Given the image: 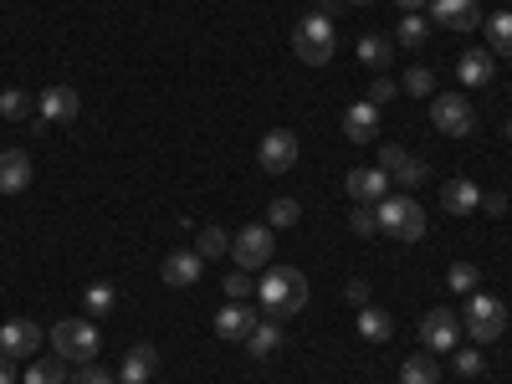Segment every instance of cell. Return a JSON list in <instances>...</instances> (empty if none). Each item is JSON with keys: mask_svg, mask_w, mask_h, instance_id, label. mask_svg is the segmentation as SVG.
Segmentation results:
<instances>
[{"mask_svg": "<svg viewBox=\"0 0 512 384\" xmlns=\"http://www.w3.org/2000/svg\"><path fill=\"white\" fill-rule=\"evenodd\" d=\"M256 297H262V313L282 323V318L308 308V277L297 272V267H272L262 277V287H256Z\"/></svg>", "mask_w": 512, "mask_h": 384, "instance_id": "1", "label": "cell"}, {"mask_svg": "<svg viewBox=\"0 0 512 384\" xmlns=\"http://www.w3.org/2000/svg\"><path fill=\"white\" fill-rule=\"evenodd\" d=\"M52 349H57V359L93 364V359H98V349H103V333H98V323H93V318H62V323L52 328Z\"/></svg>", "mask_w": 512, "mask_h": 384, "instance_id": "2", "label": "cell"}, {"mask_svg": "<svg viewBox=\"0 0 512 384\" xmlns=\"http://www.w3.org/2000/svg\"><path fill=\"white\" fill-rule=\"evenodd\" d=\"M333 41H338L333 21L308 11L303 21H297V31H292V52H297V62H308V67H328L333 62Z\"/></svg>", "mask_w": 512, "mask_h": 384, "instance_id": "3", "label": "cell"}, {"mask_svg": "<svg viewBox=\"0 0 512 384\" xmlns=\"http://www.w3.org/2000/svg\"><path fill=\"white\" fill-rule=\"evenodd\" d=\"M379 231H390L395 241H420L425 236V210L410 195H390L379 200Z\"/></svg>", "mask_w": 512, "mask_h": 384, "instance_id": "4", "label": "cell"}, {"mask_svg": "<svg viewBox=\"0 0 512 384\" xmlns=\"http://www.w3.org/2000/svg\"><path fill=\"white\" fill-rule=\"evenodd\" d=\"M461 328L472 333L477 344H492V338H502V328H507L502 297H492V292H472V303H466V313H461Z\"/></svg>", "mask_w": 512, "mask_h": 384, "instance_id": "5", "label": "cell"}, {"mask_svg": "<svg viewBox=\"0 0 512 384\" xmlns=\"http://www.w3.org/2000/svg\"><path fill=\"white\" fill-rule=\"evenodd\" d=\"M272 251H277L272 226H246V231L231 236V256H236V267H246V272H262L272 262Z\"/></svg>", "mask_w": 512, "mask_h": 384, "instance_id": "6", "label": "cell"}, {"mask_svg": "<svg viewBox=\"0 0 512 384\" xmlns=\"http://www.w3.org/2000/svg\"><path fill=\"white\" fill-rule=\"evenodd\" d=\"M431 123L441 128L446 139H466V134L477 128V108L466 103L461 93H441V98L431 103Z\"/></svg>", "mask_w": 512, "mask_h": 384, "instance_id": "7", "label": "cell"}, {"mask_svg": "<svg viewBox=\"0 0 512 384\" xmlns=\"http://www.w3.org/2000/svg\"><path fill=\"white\" fill-rule=\"evenodd\" d=\"M420 344L431 349V354H451V349L461 344V313L431 308V313L420 318Z\"/></svg>", "mask_w": 512, "mask_h": 384, "instance_id": "8", "label": "cell"}, {"mask_svg": "<svg viewBox=\"0 0 512 384\" xmlns=\"http://www.w3.org/2000/svg\"><path fill=\"white\" fill-rule=\"evenodd\" d=\"M297 154H303V149H297L292 128H272V134L262 139V149H256V159H262L267 175H287V169L297 164Z\"/></svg>", "mask_w": 512, "mask_h": 384, "instance_id": "9", "label": "cell"}, {"mask_svg": "<svg viewBox=\"0 0 512 384\" xmlns=\"http://www.w3.org/2000/svg\"><path fill=\"white\" fill-rule=\"evenodd\" d=\"M41 349V328L31 318H11V323H0V354H11V359H31Z\"/></svg>", "mask_w": 512, "mask_h": 384, "instance_id": "10", "label": "cell"}, {"mask_svg": "<svg viewBox=\"0 0 512 384\" xmlns=\"http://www.w3.org/2000/svg\"><path fill=\"white\" fill-rule=\"evenodd\" d=\"M431 16L446 26V31H477L487 16L477 0H431Z\"/></svg>", "mask_w": 512, "mask_h": 384, "instance_id": "11", "label": "cell"}, {"mask_svg": "<svg viewBox=\"0 0 512 384\" xmlns=\"http://www.w3.org/2000/svg\"><path fill=\"white\" fill-rule=\"evenodd\" d=\"M390 175H384L379 164H369V169H349V180H344V190L354 195V205H374L379 195H390Z\"/></svg>", "mask_w": 512, "mask_h": 384, "instance_id": "12", "label": "cell"}, {"mask_svg": "<svg viewBox=\"0 0 512 384\" xmlns=\"http://www.w3.org/2000/svg\"><path fill=\"white\" fill-rule=\"evenodd\" d=\"M159 272H164L169 287H195L200 272H205V256H200V251H169Z\"/></svg>", "mask_w": 512, "mask_h": 384, "instance_id": "13", "label": "cell"}, {"mask_svg": "<svg viewBox=\"0 0 512 384\" xmlns=\"http://www.w3.org/2000/svg\"><path fill=\"white\" fill-rule=\"evenodd\" d=\"M256 323H262V318H256L251 303H226V308L216 313V333L231 338V344H246V333H251Z\"/></svg>", "mask_w": 512, "mask_h": 384, "instance_id": "14", "label": "cell"}, {"mask_svg": "<svg viewBox=\"0 0 512 384\" xmlns=\"http://www.w3.org/2000/svg\"><path fill=\"white\" fill-rule=\"evenodd\" d=\"M36 113L47 118V123H72L82 113V98H77V88H47V93H41V103H36Z\"/></svg>", "mask_w": 512, "mask_h": 384, "instance_id": "15", "label": "cell"}, {"mask_svg": "<svg viewBox=\"0 0 512 384\" xmlns=\"http://www.w3.org/2000/svg\"><path fill=\"white\" fill-rule=\"evenodd\" d=\"M31 185V154L26 149H6L0 154V195H21Z\"/></svg>", "mask_w": 512, "mask_h": 384, "instance_id": "16", "label": "cell"}, {"mask_svg": "<svg viewBox=\"0 0 512 384\" xmlns=\"http://www.w3.org/2000/svg\"><path fill=\"white\" fill-rule=\"evenodd\" d=\"M374 134H379V108L364 98V103H354L344 113V139L349 144H374Z\"/></svg>", "mask_w": 512, "mask_h": 384, "instance_id": "17", "label": "cell"}, {"mask_svg": "<svg viewBox=\"0 0 512 384\" xmlns=\"http://www.w3.org/2000/svg\"><path fill=\"white\" fill-rule=\"evenodd\" d=\"M492 67H497V57H492V52H461V57H456V77H461V88H487V82H492Z\"/></svg>", "mask_w": 512, "mask_h": 384, "instance_id": "18", "label": "cell"}, {"mask_svg": "<svg viewBox=\"0 0 512 384\" xmlns=\"http://www.w3.org/2000/svg\"><path fill=\"white\" fill-rule=\"evenodd\" d=\"M159 369V354H154V344H134L123 354V369H118V379L123 384H149V374Z\"/></svg>", "mask_w": 512, "mask_h": 384, "instance_id": "19", "label": "cell"}, {"mask_svg": "<svg viewBox=\"0 0 512 384\" xmlns=\"http://www.w3.org/2000/svg\"><path fill=\"white\" fill-rule=\"evenodd\" d=\"M277 349H282V323L277 318H262V323L246 333V354L251 359H272Z\"/></svg>", "mask_w": 512, "mask_h": 384, "instance_id": "20", "label": "cell"}, {"mask_svg": "<svg viewBox=\"0 0 512 384\" xmlns=\"http://www.w3.org/2000/svg\"><path fill=\"white\" fill-rule=\"evenodd\" d=\"M390 57H395V41L390 36H379V31H364L359 36V62L369 72H384V67H390Z\"/></svg>", "mask_w": 512, "mask_h": 384, "instance_id": "21", "label": "cell"}, {"mask_svg": "<svg viewBox=\"0 0 512 384\" xmlns=\"http://www.w3.org/2000/svg\"><path fill=\"white\" fill-rule=\"evenodd\" d=\"M482 31H487V52H492V57H512V11L487 16Z\"/></svg>", "mask_w": 512, "mask_h": 384, "instance_id": "22", "label": "cell"}, {"mask_svg": "<svg viewBox=\"0 0 512 384\" xmlns=\"http://www.w3.org/2000/svg\"><path fill=\"white\" fill-rule=\"evenodd\" d=\"M441 205L451 210V216H466V210L482 205V190H477L472 180H451V185L441 190Z\"/></svg>", "mask_w": 512, "mask_h": 384, "instance_id": "23", "label": "cell"}, {"mask_svg": "<svg viewBox=\"0 0 512 384\" xmlns=\"http://www.w3.org/2000/svg\"><path fill=\"white\" fill-rule=\"evenodd\" d=\"M359 333L369 338V344H384V338L395 333V323H390V313H384V308H359Z\"/></svg>", "mask_w": 512, "mask_h": 384, "instance_id": "24", "label": "cell"}, {"mask_svg": "<svg viewBox=\"0 0 512 384\" xmlns=\"http://www.w3.org/2000/svg\"><path fill=\"white\" fill-rule=\"evenodd\" d=\"M425 175H431V164H425V159H415V154H405V159L390 169V180H395L400 190H415V185H425Z\"/></svg>", "mask_w": 512, "mask_h": 384, "instance_id": "25", "label": "cell"}, {"mask_svg": "<svg viewBox=\"0 0 512 384\" xmlns=\"http://www.w3.org/2000/svg\"><path fill=\"white\" fill-rule=\"evenodd\" d=\"M400 384H441V364L436 359H405L400 364Z\"/></svg>", "mask_w": 512, "mask_h": 384, "instance_id": "26", "label": "cell"}, {"mask_svg": "<svg viewBox=\"0 0 512 384\" xmlns=\"http://www.w3.org/2000/svg\"><path fill=\"white\" fill-rule=\"evenodd\" d=\"M195 251L205 256V262H216V256H226V251H231V231H221V226H200Z\"/></svg>", "mask_w": 512, "mask_h": 384, "instance_id": "27", "label": "cell"}, {"mask_svg": "<svg viewBox=\"0 0 512 384\" xmlns=\"http://www.w3.org/2000/svg\"><path fill=\"white\" fill-rule=\"evenodd\" d=\"M425 36H431V21H425L420 11H410V16L400 21V36H395V41H400V47H410V52H420Z\"/></svg>", "mask_w": 512, "mask_h": 384, "instance_id": "28", "label": "cell"}, {"mask_svg": "<svg viewBox=\"0 0 512 384\" xmlns=\"http://www.w3.org/2000/svg\"><path fill=\"white\" fill-rule=\"evenodd\" d=\"M297 216H303V205H297L292 195H277L272 210H267V226L272 231H287V226H297Z\"/></svg>", "mask_w": 512, "mask_h": 384, "instance_id": "29", "label": "cell"}, {"mask_svg": "<svg viewBox=\"0 0 512 384\" xmlns=\"http://www.w3.org/2000/svg\"><path fill=\"white\" fill-rule=\"evenodd\" d=\"M82 303H88V313H93V318H108V313L118 308V292H113L108 282H93L88 292H82Z\"/></svg>", "mask_w": 512, "mask_h": 384, "instance_id": "30", "label": "cell"}, {"mask_svg": "<svg viewBox=\"0 0 512 384\" xmlns=\"http://www.w3.org/2000/svg\"><path fill=\"white\" fill-rule=\"evenodd\" d=\"M400 88H405L410 98H431V93H436V72L415 62V67H410V72L400 77Z\"/></svg>", "mask_w": 512, "mask_h": 384, "instance_id": "31", "label": "cell"}, {"mask_svg": "<svg viewBox=\"0 0 512 384\" xmlns=\"http://www.w3.org/2000/svg\"><path fill=\"white\" fill-rule=\"evenodd\" d=\"M26 384H67V369H62L57 359H36V364L26 369Z\"/></svg>", "mask_w": 512, "mask_h": 384, "instance_id": "32", "label": "cell"}, {"mask_svg": "<svg viewBox=\"0 0 512 384\" xmlns=\"http://www.w3.org/2000/svg\"><path fill=\"white\" fill-rule=\"evenodd\" d=\"M477 277H482V272H477L472 262H456V267L446 272V287H451V292H466V297H472V292H477Z\"/></svg>", "mask_w": 512, "mask_h": 384, "instance_id": "33", "label": "cell"}, {"mask_svg": "<svg viewBox=\"0 0 512 384\" xmlns=\"http://www.w3.org/2000/svg\"><path fill=\"white\" fill-rule=\"evenodd\" d=\"M451 354H456L451 364H456V374H461V379H477V374L487 369V359H482V349H451Z\"/></svg>", "mask_w": 512, "mask_h": 384, "instance_id": "34", "label": "cell"}, {"mask_svg": "<svg viewBox=\"0 0 512 384\" xmlns=\"http://www.w3.org/2000/svg\"><path fill=\"white\" fill-rule=\"evenodd\" d=\"M251 292H256V277H251L246 267H236V272L226 277V297H231V303H246Z\"/></svg>", "mask_w": 512, "mask_h": 384, "instance_id": "35", "label": "cell"}, {"mask_svg": "<svg viewBox=\"0 0 512 384\" xmlns=\"http://www.w3.org/2000/svg\"><path fill=\"white\" fill-rule=\"evenodd\" d=\"M31 113V98L21 93V88H6L0 93V118H26Z\"/></svg>", "mask_w": 512, "mask_h": 384, "instance_id": "36", "label": "cell"}, {"mask_svg": "<svg viewBox=\"0 0 512 384\" xmlns=\"http://www.w3.org/2000/svg\"><path fill=\"white\" fill-rule=\"evenodd\" d=\"M349 226H354L359 236H374V231H379V205H354Z\"/></svg>", "mask_w": 512, "mask_h": 384, "instance_id": "37", "label": "cell"}, {"mask_svg": "<svg viewBox=\"0 0 512 384\" xmlns=\"http://www.w3.org/2000/svg\"><path fill=\"white\" fill-rule=\"evenodd\" d=\"M395 93H400V82H390V77H374V82H369V103H374V108H384Z\"/></svg>", "mask_w": 512, "mask_h": 384, "instance_id": "38", "label": "cell"}, {"mask_svg": "<svg viewBox=\"0 0 512 384\" xmlns=\"http://www.w3.org/2000/svg\"><path fill=\"white\" fill-rule=\"evenodd\" d=\"M72 384H113V374L98 369V359H93V364H82V369L72 374Z\"/></svg>", "mask_w": 512, "mask_h": 384, "instance_id": "39", "label": "cell"}, {"mask_svg": "<svg viewBox=\"0 0 512 384\" xmlns=\"http://www.w3.org/2000/svg\"><path fill=\"white\" fill-rule=\"evenodd\" d=\"M482 210H487V216H502V210H507V195H502V190H482Z\"/></svg>", "mask_w": 512, "mask_h": 384, "instance_id": "40", "label": "cell"}, {"mask_svg": "<svg viewBox=\"0 0 512 384\" xmlns=\"http://www.w3.org/2000/svg\"><path fill=\"white\" fill-rule=\"evenodd\" d=\"M400 159H405V149H400V144H384V149H379V169H384V175H390V169H395Z\"/></svg>", "mask_w": 512, "mask_h": 384, "instance_id": "41", "label": "cell"}, {"mask_svg": "<svg viewBox=\"0 0 512 384\" xmlns=\"http://www.w3.org/2000/svg\"><path fill=\"white\" fill-rule=\"evenodd\" d=\"M349 303L354 308H369V282H359V277L349 282Z\"/></svg>", "mask_w": 512, "mask_h": 384, "instance_id": "42", "label": "cell"}, {"mask_svg": "<svg viewBox=\"0 0 512 384\" xmlns=\"http://www.w3.org/2000/svg\"><path fill=\"white\" fill-rule=\"evenodd\" d=\"M0 384H16V359L0 354Z\"/></svg>", "mask_w": 512, "mask_h": 384, "instance_id": "43", "label": "cell"}, {"mask_svg": "<svg viewBox=\"0 0 512 384\" xmlns=\"http://www.w3.org/2000/svg\"><path fill=\"white\" fill-rule=\"evenodd\" d=\"M333 11H338V0H313V16H328L333 21Z\"/></svg>", "mask_w": 512, "mask_h": 384, "instance_id": "44", "label": "cell"}, {"mask_svg": "<svg viewBox=\"0 0 512 384\" xmlns=\"http://www.w3.org/2000/svg\"><path fill=\"white\" fill-rule=\"evenodd\" d=\"M395 6H405V16H410V11H420V6H425V0H395Z\"/></svg>", "mask_w": 512, "mask_h": 384, "instance_id": "45", "label": "cell"}, {"mask_svg": "<svg viewBox=\"0 0 512 384\" xmlns=\"http://www.w3.org/2000/svg\"><path fill=\"white\" fill-rule=\"evenodd\" d=\"M502 134H507V139H512V118H507V128H502Z\"/></svg>", "mask_w": 512, "mask_h": 384, "instance_id": "46", "label": "cell"}, {"mask_svg": "<svg viewBox=\"0 0 512 384\" xmlns=\"http://www.w3.org/2000/svg\"><path fill=\"white\" fill-rule=\"evenodd\" d=\"M354 6H374V0H354Z\"/></svg>", "mask_w": 512, "mask_h": 384, "instance_id": "47", "label": "cell"}]
</instances>
